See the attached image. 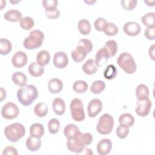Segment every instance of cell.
I'll use <instances>...</instances> for the list:
<instances>
[{
	"label": "cell",
	"instance_id": "cell-1",
	"mask_svg": "<svg viewBox=\"0 0 155 155\" xmlns=\"http://www.w3.org/2000/svg\"><path fill=\"white\" fill-rule=\"evenodd\" d=\"M93 136L90 133H82L80 131L72 138L67 139V148L73 153L78 154L81 153L86 145L91 144Z\"/></svg>",
	"mask_w": 155,
	"mask_h": 155
},
{
	"label": "cell",
	"instance_id": "cell-2",
	"mask_svg": "<svg viewBox=\"0 0 155 155\" xmlns=\"http://www.w3.org/2000/svg\"><path fill=\"white\" fill-rule=\"evenodd\" d=\"M16 95L18 100L22 105L28 106L38 97V91L35 85L28 84L19 88Z\"/></svg>",
	"mask_w": 155,
	"mask_h": 155
},
{
	"label": "cell",
	"instance_id": "cell-3",
	"mask_svg": "<svg viewBox=\"0 0 155 155\" xmlns=\"http://www.w3.org/2000/svg\"><path fill=\"white\" fill-rule=\"evenodd\" d=\"M93 44L91 41L86 38H82L78 41L76 48L71 53L73 60L76 62H82L88 53L93 50Z\"/></svg>",
	"mask_w": 155,
	"mask_h": 155
},
{
	"label": "cell",
	"instance_id": "cell-4",
	"mask_svg": "<svg viewBox=\"0 0 155 155\" xmlns=\"http://www.w3.org/2000/svg\"><path fill=\"white\" fill-rule=\"evenodd\" d=\"M6 138L12 142H16L25 134V128L20 123H13L7 125L4 129Z\"/></svg>",
	"mask_w": 155,
	"mask_h": 155
},
{
	"label": "cell",
	"instance_id": "cell-5",
	"mask_svg": "<svg viewBox=\"0 0 155 155\" xmlns=\"http://www.w3.org/2000/svg\"><path fill=\"white\" fill-rule=\"evenodd\" d=\"M44 34L39 30H33L30 31L28 36L23 41L24 47L28 50H33L40 47L44 39Z\"/></svg>",
	"mask_w": 155,
	"mask_h": 155
},
{
	"label": "cell",
	"instance_id": "cell-6",
	"mask_svg": "<svg viewBox=\"0 0 155 155\" xmlns=\"http://www.w3.org/2000/svg\"><path fill=\"white\" fill-rule=\"evenodd\" d=\"M117 63L127 74H133L137 69V65L134 59L128 52L122 53L117 59Z\"/></svg>",
	"mask_w": 155,
	"mask_h": 155
},
{
	"label": "cell",
	"instance_id": "cell-7",
	"mask_svg": "<svg viewBox=\"0 0 155 155\" xmlns=\"http://www.w3.org/2000/svg\"><path fill=\"white\" fill-rule=\"evenodd\" d=\"M114 127V119L108 113L102 114L99 119L96 130L99 133L107 135L111 133Z\"/></svg>",
	"mask_w": 155,
	"mask_h": 155
},
{
	"label": "cell",
	"instance_id": "cell-8",
	"mask_svg": "<svg viewBox=\"0 0 155 155\" xmlns=\"http://www.w3.org/2000/svg\"><path fill=\"white\" fill-rule=\"evenodd\" d=\"M70 112L72 119L76 122H81L85 119L84 105L79 98L73 99L70 105Z\"/></svg>",
	"mask_w": 155,
	"mask_h": 155
},
{
	"label": "cell",
	"instance_id": "cell-9",
	"mask_svg": "<svg viewBox=\"0 0 155 155\" xmlns=\"http://www.w3.org/2000/svg\"><path fill=\"white\" fill-rule=\"evenodd\" d=\"M19 112L18 107L14 103L9 102L6 103L1 108V115L5 119H13L16 118Z\"/></svg>",
	"mask_w": 155,
	"mask_h": 155
},
{
	"label": "cell",
	"instance_id": "cell-10",
	"mask_svg": "<svg viewBox=\"0 0 155 155\" xmlns=\"http://www.w3.org/2000/svg\"><path fill=\"white\" fill-rule=\"evenodd\" d=\"M152 103L149 98L142 100H137L135 111L136 114L140 117H145L150 112Z\"/></svg>",
	"mask_w": 155,
	"mask_h": 155
},
{
	"label": "cell",
	"instance_id": "cell-11",
	"mask_svg": "<svg viewBox=\"0 0 155 155\" xmlns=\"http://www.w3.org/2000/svg\"><path fill=\"white\" fill-rule=\"evenodd\" d=\"M102 110V102L99 99H93L87 106L88 116L91 118L95 117Z\"/></svg>",
	"mask_w": 155,
	"mask_h": 155
},
{
	"label": "cell",
	"instance_id": "cell-12",
	"mask_svg": "<svg viewBox=\"0 0 155 155\" xmlns=\"http://www.w3.org/2000/svg\"><path fill=\"white\" fill-rule=\"evenodd\" d=\"M28 61L27 54L22 51L16 52L12 58V65L15 68H22L24 67Z\"/></svg>",
	"mask_w": 155,
	"mask_h": 155
},
{
	"label": "cell",
	"instance_id": "cell-13",
	"mask_svg": "<svg viewBox=\"0 0 155 155\" xmlns=\"http://www.w3.org/2000/svg\"><path fill=\"white\" fill-rule=\"evenodd\" d=\"M53 65L58 68H65L68 64V59L67 54L63 51L56 52L53 56Z\"/></svg>",
	"mask_w": 155,
	"mask_h": 155
},
{
	"label": "cell",
	"instance_id": "cell-14",
	"mask_svg": "<svg viewBox=\"0 0 155 155\" xmlns=\"http://www.w3.org/2000/svg\"><path fill=\"white\" fill-rule=\"evenodd\" d=\"M123 30L128 36H136L140 33L141 28L138 23L133 21H129L124 25Z\"/></svg>",
	"mask_w": 155,
	"mask_h": 155
},
{
	"label": "cell",
	"instance_id": "cell-15",
	"mask_svg": "<svg viewBox=\"0 0 155 155\" xmlns=\"http://www.w3.org/2000/svg\"><path fill=\"white\" fill-rule=\"evenodd\" d=\"M97 151L100 155L109 154L112 148V143L109 139H102L97 144Z\"/></svg>",
	"mask_w": 155,
	"mask_h": 155
},
{
	"label": "cell",
	"instance_id": "cell-16",
	"mask_svg": "<svg viewBox=\"0 0 155 155\" xmlns=\"http://www.w3.org/2000/svg\"><path fill=\"white\" fill-rule=\"evenodd\" d=\"M110 58V54L107 49L104 47L100 48L95 56V63L98 67H102L105 64Z\"/></svg>",
	"mask_w": 155,
	"mask_h": 155
},
{
	"label": "cell",
	"instance_id": "cell-17",
	"mask_svg": "<svg viewBox=\"0 0 155 155\" xmlns=\"http://www.w3.org/2000/svg\"><path fill=\"white\" fill-rule=\"evenodd\" d=\"M63 83L58 78H52L48 82V89L51 93L56 94L60 93L63 88Z\"/></svg>",
	"mask_w": 155,
	"mask_h": 155
},
{
	"label": "cell",
	"instance_id": "cell-18",
	"mask_svg": "<svg viewBox=\"0 0 155 155\" xmlns=\"http://www.w3.org/2000/svg\"><path fill=\"white\" fill-rule=\"evenodd\" d=\"M26 147L27 149L32 152L38 151L41 147V138L32 136H29L26 140Z\"/></svg>",
	"mask_w": 155,
	"mask_h": 155
},
{
	"label": "cell",
	"instance_id": "cell-19",
	"mask_svg": "<svg viewBox=\"0 0 155 155\" xmlns=\"http://www.w3.org/2000/svg\"><path fill=\"white\" fill-rule=\"evenodd\" d=\"M52 107L54 112L59 116L62 115L65 111V104L64 101L60 98H55L52 102Z\"/></svg>",
	"mask_w": 155,
	"mask_h": 155
},
{
	"label": "cell",
	"instance_id": "cell-20",
	"mask_svg": "<svg viewBox=\"0 0 155 155\" xmlns=\"http://www.w3.org/2000/svg\"><path fill=\"white\" fill-rule=\"evenodd\" d=\"M98 70V66L96 64L94 60L93 59H89L85 61L82 65L83 71L88 75L94 74Z\"/></svg>",
	"mask_w": 155,
	"mask_h": 155
},
{
	"label": "cell",
	"instance_id": "cell-21",
	"mask_svg": "<svg viewBox=\"0 0 155 155\" xmlns=\"http://www.w3.org/2000/svg\"><path fill=\"white\" fill-rule=\"evenodd\" d=\"M4 18L7 21L16 22L21 20L22 18V13L18 10L11 9L5 13Z\"/></svg>",
	"mask_w": 155,
	"mask_h": 155
},
{
	"label": "cell",
	"instance_id": "cell-22",
	"mask_svg": "<svg viewBox=\"0 0 155 155\" xmlns=\"http://www.w3.org/2000/svg\"><path fill=\"white\" fill-rule=\"evenodd\" d=\"M12 80L15 84L19 87H23L26 85L27 78V76L22 72L16 71L12 74Z\"/></svg>",
	"mask_w": 155,
	"mask_h": 155
},
{
	"label": "cell",
	"instance_id": "cell-23",
	"mask_svg": "<svg viewBox=\"0 0 155 155\" xmlns=\"http://www.w3.org/2000/svg\"><path fill=\"white\" fill-rule=\"evenodd\" d=\"M28 71L31 76L33 77H39L44 73V68L39 65L37 62H33L29 65Z\"/></svg>",
	"mask_w": 155,
	"mask_h": 155
},
{
	"label": "cell",
	"instance_id": "cell-24",
	"mask_svg": "<svg viewBox=\"0 0 155 155\" xmlns=\"http://www.w3.org/2000/svg\"><path fill=\"white\" fill-rule=\"evenodd\" d=\"M45 133L44 126L40 123L33 124L30 127V136L41 138Z\"/></svg>",
	"mask_w": 155,
	"mask_h": 155
},
{
	"label": "cell",
	"instance_id": "cell-25",
	"mask_svg": "<svg viewBox=\"0 0 155 155\" xmlns=\"http://www.w3.org/2000/svg\"><path fill=\"white\" fill-rule=\"evenodd\" d=\"M50 61V53L45 50H41L36 55V62L41 66L47 65Z\"/></svg>",
	"mask_w": 155,
	"mask_h": 155
},
{
	"label": "cell",
	"instance_id": "cell-26",
	"mask_svg": "<svg viewBox=\"0 0 155 155\" xmlns=\"http://www.w3.org/2000/svg\"><path fill=\"white\" fill-rule=\"evenodd\" d=\"M136 94L137 100H142L148 98L150 93L148 87L143 84L138 85L136 89Z\"/></svg>",
	"mask_w": 155,
	"mask_h": 155
},
{
	"label": "cell",
	"instance_id": "cell-27",
	"mask_svg": "<svg viewBox=\"0 0 155 155\" xmlns=\"http://www.w3.org/2000/svg\"><path fill=\"white\" fill-rule=\"evenodd\" d=\"M119 122L120 125L129 128L132 127L134 124V118L130 113H124L119 116Z\"/></svg>",
	"mask_w": 155,
	"mask_h": 155
},
{
	"label": "cell",
	"instance_id": "cell-28",
	"mask_svg": "<svg viewBox=\"0 0 155 155\" xmlns=\"http://www.w3.org/2000/svg\"><path fill=\"white\" fill-rule=\"evenodd\" d=\"M79 131V128L76 125L69 124L65 127L64 130V134L65 137L67 139H70L74 137Z\"/></svg>",
	"mask_w": 155,
	"mask_h": 155
},
{
	"label": "cell",
	"instance_id": "cell-29",
	"mask_svg": "<svg viewBox=\"0 0 155 155\" xmlns=\"http://www.w3.org/2000/svg\"><path fill=\"white\" fill-rule=\"evenodd\" d=\"M78 28L79 32L83 35H87L91 31V25L86 19H82L78 23Z\"/></svg>",
	"mask_w": 155,
	"mask_h": 155
},
{
	"label": "cell",
	"instance_id": "cell-30",
	"mask_svg": "<svg viewBox=\"0 0 155 155\" xmlns=\"http://www.w3.org/2000/svg\"><path fill=\"white\" fill-rule=\"evenodd\" d=\"M12 45L11 42L6 38H1L0 39V53L1 55H7L11 51Z\"/></svg>",
	"mask_w": 155,
	"mask_h": 155
},
{
	"label": "cell",
	"instance_id": "cell-31",
	"mask_svg": "<svg viewBox=\"0 0 155 155\" xmlns=\"http://www.w3.org/2000/svg\"><path fill=\"white\" fill-rule=\"evenodd\" d=\"M34 113L39 117L45 116L48 113L47 105L44 102L38 103L34 107Z\"/></svg>",
	"mask_w": 155,
	"mask_h": 155
},
{
	"label": "cell",
	"instance_id": "cell-32",
	"mask_svg": "<svg viewBox=\"0 0 155 155\" xmlns=\"http://www.w3.org/2000/svg\"><path fill=\"white\" fill-rule=\"evenodd\" d=\"M88 84L82 80L76 81L73 84V89L77 93H84L88 90Z\"/></svg>",
	"mask_w": 155,
	"mask_h": 155
},
{
	"label": "cell",
	"instance_id": "cell-33",
	"mask_svg": "<svg viewBox=\"0 0 155 155\" xmlns=\"http://www.w3.org/2000/svg\"><path fill=\"white\" fill-rule=\"evenodd\" d=\"M105 88V82L101 80H97L92 83L90 87V91L94 94H99L102 92Z\"/></svg>",
	"mask_w": 155,
	"mask_h": 155
},
{
	"label": "cell",
	"instance_id": "cell-34",
	"mask_svg": "<svg viewBox=\"0 0 155 155\" xmlns=\"http://www.w3.org/2000/svg\"><path fill=\"white\" fill-rule=\"evenodd\" d=\"M117 70L116 67L112 64L107 65L104 71V76L105 79L108 80L113 79L117 75Z\"/></svg>",
	"mask_w": 155,
	"mask_h": 155
},
{
	"label": "cell",
	"instance_id": "cell-35",
	"mask_svg": "<svg viewBox=\"0 0 155 155\" xmlns=\"http://www.w3.org/2000/svg\"><path fill=\"white\" fill-rule=\"evenodd\" d=\"M104 47L108 51L110 54V58L114 56L117 51V44L114 40L107 41L105 44Z\"/></svg>",
	"mask_w": 155,
	"mask_h": 155
},
{
	"label": "cell",
	"instance_id": "cell-36",
	"mask_svg": "<svg viewBox=\"0 0 155 155\" xmlns=\"http://www.w3.org/2000/svg\"><path fill=\"white\" fill-rule=\"evenodd\" d=\"M21 27L25 30H29L33 28L35 25L34 20L29 16L23 17L19 21Z\"/></svg>",
	"mask_w": 155,
	"mask_h": 155
},
{
	"label": "cell",
	"instance_id": "cell-37",
	"mask_svg": "<svg viewBox=\"0 0 155 155\" xmlns=\"http://www.w3.org/2000/svg\"><path fill=\"white\" fill-rule=\"evenodd\" d=\"M118 27L113 22H107L105 25L103 31L104 33L109 36L116 35L118 32Z\"/></svg>",
	"mask_w": 155,
	"mask_h": 155
},
{
	"label": "cell",
	"instance_id": "cell-38",
	"mask_svg": "<svg viewBox=\"0 0 155 155\" xmlns=\"http://www.w3.org/2000/svg\"><path fill=\"white\" fill-rule=\"evenodd\" d=\"M47 126L49 132L52 134H55L59 130L60 122L57 119L52 118L48 121Z\"/></svg>",
	"mask_w": 155,
	"mask_h": 155
},
{
	"label": "cell",
	"instance_id": "cell-39",
	"mask_svg": "<svg viewBox=\"0 0 155 155\" xmlns=\"http://www.w3.org/2000/svg\"><path fill=\"white\" fill-rule=\"evenodd\" d=\"M141 21L144 25L147 27L154 25V13L149 12L144 15L141 18Z\"/></svg>",
	"mask_w": 155,
	"mask_h": 155
},
{
	"label": "cell",
	"instance_id": "cell-40",
	"mask_svg": "<svg viewBox=\"0 0 155 155\" xmlns=\"http://www.w3.org/2000/svg\"><path fill=\"white\" fill-rule=\"evenodd\" d=\"M129 128L125 126H124L122 125H119L117 128H116V133L117 136L121 139H124L125 138H126L129 133Z\"/></svg>",
	"mask_w": 155,
	"mask_h": 155
},
{
	"label": "cell",
	"instance_id": "cell-41",
	"mask_svg": "<svg viewBox=\"0 0 155 155\" xmlns=\"http://www.w3.org/2000/svg\"><path fill=\"white\" fill-rule=\"evenodd\" d=\"M137 0H122L120 4L126 10H133L137 5Z\"/></svg>",
	"mask_w": 155,
	"mask_h": 155
},
{
	"label": "cell",
	"instance_id": "cell-42",
	"mask_svg": "<svg viewBox=\"0 0 155 155\" xmlns=\"http://www.w3.org/2000/svg\"><path fill=\"white\" fill-rule=\"evenodd\" d=\"M42 5L45 11H50L57 8L58 1L56 0H44L42 1Z\"/></svg>",
	"mask_w": 155,
	"mask_h": 155
},
{
	"label": "cell",
	"instance_id": "cell-43",
	"mask_svg": "<svg viewBox=\"0 0 155 155\" xmlns=\"http://www.w3.org/2000/svg\"><path fill=\"white\" fill-rule=\"evenodd\" d=\"M107 21L104 18H97L94 22V27L95 29L99 31H103L104 28L107 24Z\"/></svg>",
	"mask_w": 155,
	"mask_h": 155
},
{
	"label": "cell",
	"instance_id": "cell-44",
	"mask_svg": "<svg viewBox=\"0 0 155 155\" xmlns=\"http://www.w3.org/2000/svg\"><path fill=\"white\" fill-rule=\"evenodd\" d=\"M145 38L148 40H154L155 39V26H149L144 31Z\"/></svg>",
	"mask_w": 155,
	"mask_h": 155
},
{
	"label": "cell",
	"instance_id": "cell-45",
	"mask_svg": "<svg viewBox=\"0 0 155 155\" xmlns=\"http://www.w3.org/2000/svg\"><path fill=\"white\" fill-rule=\"evenodd\" d=\"M45 13L47 17L50 19L58 18L61 15L60 11L58 8L53 10H50V11H45Z\"/></svg>",
	"mask_w": 155,
	"mask_h": 155
},
{
	"label": "cell",
	"instance_id": "cell-46",
	"mask_svg": "<svg viewBox=\"0 0 155 155\" xmlns=\"http://www.w3.org/2000/svg\"><path fill=\"white\" fill-rule=\"evenodd\" d=\"M3 155H9V154H13V155H17L18 154V151L17 149L13 147L8 146L6 147L2 152Z\"/></svg>",
	"mask_w": 155,
	"mask_h": 155
},
{
	"label": "cell",
	"instance_id": "cell-47",
	"mask_svg": "<svg viewBox=\"0 0 155 155\" xmlns=\"http://www.w3.org/2000/svg\"><path fill=\"white\" fill-rule=\"evenodd\" d=\"M148 53H149V56L150 57V58L154 61V44L151 45L150 48H149V50H148Z\"/></svg>",
	"mask_w": 155,
	"mask_h": 155
},
{
	"label": "cell",
	"instance_id": "cell-48",
	"mask_svg": "<svg viewBox=\"0 0 155 155\" xmlns=\"http://www.w3.org/2000/svg\"><path fill=\"white\" fill-rule=\"evenodd\" d=\"M7 96V93L5 89H4L2 87L0 88V101L2 102L3 100H4L6 98Z\"/></svg>",
	"mask_w": 155,
	"mask_h": 155
},
{
	"label": "cell",
	"instance_id": "cell-49",
	"mask_svg": "<svg viewBox=\"0 0 155 155\" xmlns=\"http://www.w3.org/2000/svg\"><path fill=\"white\" fill-rule=\"evenodd\" d=\"M144 2L146 3L147 4L148 6H151V7H153L154 5V1H152L151 2H150V1H144Z\"/></svg>",
	"mask_w": 155,
	"mask_h": 155
},
{
	"label": "cell",
	"instance_id": "cell-50",
	"mask_svg": "<svg viewBox=\"0 0 155 155\" xmlns=\"http://www.w3.org/2000/svg\"><path fill=\"white\" fill-rule=\"evenodd\" d=\"M95 2H96V1H85V2L88 4H89V5H91V4H94Z\"/></svg>",
	"mask_w": 155,
	"mask_h": 155
}]
</instances>
